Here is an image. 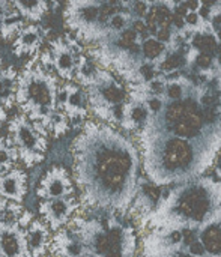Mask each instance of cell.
<instances>
[{"label": "cell", "instance_id": "obj_13", "mask_svg": "<svg viewBox=\"0 0 221 257\" xmlns=\"http://www.w3.org/2000/svg\"><path fill=\"white\" fill-rule=\"evenodd\" d=\"M42 42V32L38 24H26L14 41L15 56H29L38 53Z\"/></svg>", "mask_w": 221, "mask_h": 257}, {"label": "cell", "instance_id": "obj_15", "mask_svg": "<svg viewBox=\"0 0 221 257\" xmlns=\"http://www.w3.org/2000/svg\"><path fill=\"white\" fill-rule=\"evenodd\" d=\"M24 26H26L24 18L15 8L14 2L5 0V18H3V24L0 29V36L3 39H12L14 36L17 38V35L21 32Z\"/></svg>", "mask_w": 221, "mask_h": 257}, {"label": "cell", "instance_id": "obj_40", "mask_svg": "<svg viewBox=\"0 0 221 257\" xmlns=\"http://www.w3.org/2000/svg\"><path fill=\"white\" fill-rule=\"evenodd\" d=\"M193 241H194V233H193L191 230H185V232H184V242L188 244V245H191Z\"/></svg>", "mask_w": 221, "mask_h": 257}, {"label": "cell", "instance_id": "obj_14", "mask_svg": "<svg viewBox=\"0 0 221 257\" xmlns=\"http://www.w3.org/2000/svg\"><path fill=\"white\" fill-rule=\"evenodd\" d=\"M191 160V149L187 142L181 139H173L170 140L163 154V164L166 169H176L181 166H187Z\"/></svg>", "mask_w": 221, "mask_h": 257}, {"label": "cell", "instance_id": "obj_31", "mask_svg": "<svg viewBox=\"0 0 221 257\" xmlns=\"http://www.w3.org/2000/svg\"><path fill=\"white\" fill-rule=\"evenodd\" d=\"M208 209H209L208 202H203V203H200V205L193 211L191 217H193V218H196V220H202V218L205 217V214L208 212Z\"/></svg>", "mask_w": 221, "mask_h": 257}, {"label": "cell", "instance_id": "obj_6", "mask_svg": "<svg viewBox=\"0 0 221 257\" xmlns=\"http://www.w3.org/2000/svg\"><path fill=\"white\" fill-rule=\"evenodd\" d=\"M50 56L53 62V71L68 83L75 75L77 57L80 54V47L69 36H57L50 41Z\"/></svg>", "mask_w": 221, "mask_h": 257}, {"label": "cell", "instance_id": "obj_2", "mask_svg": "<svg viewBox=\"0 0 221 257\" xmlns=\"http://www.w3.org/2000/svg\"><path fill=\"white\" fill-rule=\"evenodd\" d=\"M57 89V77L44 68L38 53L17 77L15 102L30 122L42 126L47 133L53 113L59 110Z\"/></svg>", "mask_w": 221, "mask_h": 257}, {"label": "cell", "instance_id": "obj_43", "mask_svg": "<svg viewBox=\"0 0 221 257\" xmlns=\"http://www.w3.org/2000/svg\"><path fill=\"white\" fill-rule=\"evenodd\" d=\"M6 119H8V110L0 104V125H2Z\"/></svg>", "mask_w": 221, "mask_h": 257}, {"label": "cell", "instance_id": "obj_7", "mask_svg": "<svg viewBox=\"0 0 221 257\" xmlns=\"http://www.w3.org/2000/svg\"><path fill=\"white\" fill-rule=\"evenodd\" d=\"M78 202L74 196L54 199V200H44L39 206V214L42 215L45 226L53 230L59 232L65 224L72 220V214L77 211Z\"/></svg>", "mask_w": 221, "mask_h": 257}, {"label": "cell", "instance_id": "obj_19", "mask_svg": "<svg viewBox=\"0 0 221 257\" xmlns=\"http://www.w3.org/2000/svg\"><path fill=\"white\" fill-rule=\"evenodd\" d=\"M203 202H206V197H205L203 191L194 190V191H191V193L182 200V203H181V206H179V211H181L182 214L191 217L193 211H194L200 203H203Z\"/></svg>", "mask_w": 221, "mask_h": 257}, {"label": "cell", "instance_id": "obj_24", "mask_svg": "<svg viewBox=\"0 0 221 257\" xmlns=\"http://www.w3.org/2000/svg\"><path fill=\"white\" fill-rule=\"evenodd\" d=\"M118 44H119V47L130 50L133 45H136V44H137V33H136L133 29H127V30H124V32H122V35L119 36Z\"/></svg>", "mask_w": 221, "mask_h": 257}, {"label": "cell", "instance_id": "obj_44", "mask_svg": "<svg viewBox=\"0 0 221 257\" xmlns=\"http://www.w3.org/2000/svg\"><path fill=\"white\" fill-rule=\"evenodd\" d=\"M172 23H175L178 27H182V26H184V20H182V17H179L178 14H175V15H173V18H172Z\"/></svg>", "mask_w": 221, "mask_h": 257}, {"label": "cell", "instance_id": "obj_56", "mask_svg": "<svg viewBox=\"0 0 221 257\" xmlns=\"http://www.w3.org/2000/svg\"><path fill=\"white\" fill-rule=\"evenodd\" d=\"M220 39H221V33H220Z\"/></svg>", "mask_w": 221, "mask_h": 257}, {"label": "cell", "instance_id": "obj_27", "mask_svg": "<svg viewBox=\"0 0 221 257\" xmlns=\"http://www.w3.org/2000/svg\"><path fill=\"white\" fill-rule=\"evenodd\" d=\"M128 116H130L131 122H134V123H140V122H143V120L148 117V108H145V107H142V105L133 107V108L130 110Z\"/></svg>", "mask_w": 221, "mask_h": 257}, {"label": "cell", "instance_id": "obj_41", "mask_svg": "<svg viewBox=\"0 0 221 257\" xmlns=\"http://www.w3.org/2000/svg\"><path fill=\"white\" fill-rule=\"evenodd\" d=\"M203 117H205V120H206V122H214L215 114H214V111H212L211 108H205V111H203Z\"/></svg>", "mask_w": 221, "mask_h": 257}, {"label": "cell", "instance_id": "obj_12", "mask_svg": "<svg viewBox=\"0 0 221 257\" xmlns=\"http://www.w3.org/2000/svg\"><path fill=\"white\" fill-rule=\"evenodd\" d=\"M60 110L66 114V117L69 120V126L77 128L84 122V117H86L84 93L78 84L69 83V93H68L66 102L63 104V107Z\"/></svg>", "mask_w": 221, "mask_h": 257}, {"label": "cell", "instance_id": "obj_38", "mask_svg": "<svg viewBox=\"0 0 221 257\" xmlns=\"http://www.w3.org/2000/svg\"><path fill=\"white\" fill-rule=\"evenodd\" d=\"M190 253H191V254H194V256H202V254L205 253V248H203V245H202V244H199V242H193V244L190 245Z\"/></svg>", "mask_w": 221, "mask_h": 257}, {"label": "cell", "instance_id": "obj_10", "mask_svg": "<svg viewBox=\"0 0 221 257\" xmlns=\"http://www.w3.org/2000/svg\"><path fill=\"white\" fill-rule=\"evenodd\" d=\"M27 175L21 169H12L0 176V197L20 205L27 191Z\"/></svg>", "mask_w": 221, "mask_h": 257}, {"label": "cell", "instance_id": "obj_48", "mask_svg": "<svg viewBox=\"0 0 221 257\" xmlns=\"http://www.w3.org/2000/svg\"><path fill=\"white\" fill-rule=\"evenodd\" d=\"M197 6H199V3L197 2H188L187 5H185V8H188V9H197Z\"/></svg>", "mask_w": 221, "mask_h": 257}, {"label": "cell", "instance_id": "obj_21", "mask_svg": "<svg viewBox=\"0 0 221 257\" xmlns=\"http://www.w3.org/2000/svg\"><path fill=\"white\" fill-rule=\"evenodd\" d=\"M203 244L208 251L214 254L221 253V229L218 227H209L203 235H202Z\"/></svg>", "mask_w": 221, "mask_h": 257}, {"label": "cell", "instance_id": "obj_46", "mask_svg": "<svg viewBox=\"0 0 221 257\" xmlns=\"http://www.w3.org/2000/svg\"><path fill=\"white\" fill-rule=\"evenodd\" d=\"M181 238H182L181 232H173V233H172V236H170L172 242H179V241H181Z\"/></svg>", "mask_w": 221, "mask_h": 257}, {"label": "cell", "instance_id": "obj_23", "mask_svg": "<svg viewBox=\"0 0 221 257\" xmlns=\"http://www.w3.org/2000/svg\"><path fill=\"white\" fill-rule=\"evenodd\" d=\"M184 102H175V104H172L169 108H167V111H166V120H167V123H172V125H175L178 120H181L182 117H184Z\"/></svg>", "mask_w": 221, "mask_h": 257}, {"label": "cell", "instance_id": "obj_39", "mask_svg": "<svg viewBox=\"0 0 221 257\" xmlns=\"http://www.w3.org/2000/svg\"><path fill=\"white\" fill-rule=\"evenodd\" d=\"M151 90H152V93H163L164 92V84L161 81H152L151 83Z\"/></svg>", "mask_w": 221, "mask_h": 257}, {"label": "cell", "instance_id": "obj_57", "mask_svg": "<svg viewBox=\"0 0 221 257\" xmlns=\"http://www.w3.org/2000/svg\"><path fill=\"white\" fill-rule=\"evenodd\" d=\"M0 257H2V256H0Z\"/></svg>", "mask_w": 221, "mask_h": 257}, {"label": "cell", "instance_id": "obj_3", "mask_svg": "<svg viewBox=\"0 0 221 257\" xmlns=\"http://www.w3.org/2000/svg\"><path fill=\"white\" fill-rule=\"evenodd\" d=\"M48 133L30 122L24 114H17L9 120L8 125V140L17 149L18 158L24 163L27 169L39 164L48 148Z\"/></svg>", "mask_w": 221, "mask_h": 257}, {"label": "cell", "instance_id": "obj_18", "mask_svg": "<svg viewBox=\"0 0 221 257\" xmlns=\"http://www.w3.org/2000/svg\"><path fill=\"white\" fill-rule=\"evenodd\" d=\"M18 154L8 137H0V176L12 170V166L17 163Z\"/></svg>", "mask_w": 221, "mask_h": 257}, {"label": "cell", "instance_id": "obj_11", "mask_svg": "<svg viewBox=\"0 0 221 257\" xmlns=\"http://www.w3.org/2000/svg\"><path fill=\"white\" fill-rule=\"evenodd\" d=\"M89 87V99L93 105L102 101L107 105H121L125 99V92L115 81H102V74L96 77V80L87 86Z\"/></svg>", "mask_w": 221, "mask_h": 257}, {"label": "cell", "instance_id": "obj_9", "mask_svg": "<svg viewBox=\"0 0 221 257\" xmlns=\"http://www.w3.org/2000/svg\"><path fill=\"white\" fill-rule=\"evenodd\" d=\"M51 241L53 238L45 223L39 220H32V223L26 229L27 257H44L51 247Z\"/></svg>", "mask_w": 221, "mask_h": 257}, {"label": "cell", "instance_id": "obj_35", "mask_svg": "<svg viewBox=\"0 0 221 257\" xmlns=\"http://www.w3.org/2000/svg\"><path fill=\"white\" fill-rule=\"evenodd\" d=\"M167 95H169L170 98H173V99L181 98V95H182V89H181V86H178V84H170V86H169V89H167Z\"/></svg>", "mask_w": 221, "mask_h": 257}, {"label": "cell", "instance_id": "obj_1", "mask_svg": "<svg viewBox=\"0 0 221 257\" xmlns=\"http://www.w3.org/2000/svg\"><path fill=\"white\" fill-rule=\"evenodd\" d=\"M71 152L83 205L107 206L127 200L136 175V157L122 137L89 122L74 140Z\"/></svg>", "mask_w": 221, "mask_h": 257}, {"label": "cell", "instance_id": "obj_4", "mask_svg": "<svg viewBox=\"0 0 221 257\" xmlns=\"http://www.w3.org/2000/svg\"><path fill=\"white\" fill-rule=\"evenodd\" d=\"M99 5L96 2H69L66 5L63 12L65 23L78 39L89 41L102 27L98 21Z\"/></svg>", "mask_w": 221, "mask_h": 257}, {"label": "cell", "instance_id": "obj_20", "mask_svg": "<svg viewBox=\"0 0 221 257\" xmlns=\"http://www.w3.org/2000/svg\"><path fill=\"white\" fill-rule=\"evenodd\" d=\"M68 130H69V120L66 114L62 110H56L50 119L48 131H51L56 137H59V136H63Z\"/></svg>", "mask_w": 221, "mask_h": 257}, {"label": "cell", "instance_id": "obj_30", "mask_svg": "<svg viewBox=\"0 0 221 257\" xmlns=\"http://www.w3.org/2000/svg\"><path fill=\"white\" fill-rule=\"evenodd\" d=\"M143 191H145V194L155 203V202H158V199H160V196H161V191H160V188L158 187H152V185H145L143 187Z\"/></svg>", "mask_w": 221, "mask_h": 257}, {"label": "cell", "instance_id": "obj_49", "mask_svg": "<svg viewBox=\"0 0 221 257\" xmlns=\"http://www.w3.org/2000/svg\"><path fill=\"white\" fill-rule=\"evenodd\" d=\"M200 14H202V15H203V17H206V15H208V9H206V8H203V9H202V12H200Z\"/></svg>", "mask_w": 221, "mask_h": 257}, {"label": "cell", "instance_id": "obj_22", "mask_svg": "<svg viewBox=\"0 0 221 257\" xmlns=\"http://www.w3.org/2000/svg\"><path fill=\"white\" fill-rule=\"evenodd\" d=\"M142 51L148 59H157L164 51V45L154 38H148V39H143Z\"/></svg>", "mask_w": 221, "mask_h": 257}, {"label": "cell", "instance_id": "obj_51", "mask_svg": "<svg viewBox=\"0 0 221 257\" xmlns=\"http://www.w3.org/2000/svg\"><path fill=\"white\" fill-rule=\"evenodd\" d=\"M217 23H221V17H217V20H215Z\"/></svg>", "mask_w": 221, "mask_h": 257}, {"label": "cell", "instance_id": "obj_17", "mask_svg": "<svg viewBox=\"0 0 221 257\" xmlns=\"http://www.w3.org/2000/svg\"><path fill=\"white\" fill-rule=\"evenodd\" d=\"M18 74L12 66L6 68L0 74V104L9 110L15 102V87Z\"/></svg>", "mask_w": 221, "mask_h": 257}, {"label": "cell", "instance_id": "obj_33", "mask_svg": "<svg viewBox=\"0 0 221 257\" xmlns=\"http://www.w3.org/2000/svg\"><path fill=\"white\" fill-rule=\"evenodd\" d=\"M146 107H148V110H149V111H152V113H157V111H160V110H161V107H163V102H161V99H158V98L155 96V98H151V99H148V104H146Z\"/></svg>", "mask_w": 221, "mask_h": 257}, {"label": "cell", "instance_id": "obj_53", "mask_svg": "<svg viewBox=\"0 0 221 257\" xmlns=\"http://www.w3.org/2000/svg\"><path fill=\"white\" fill-rule=\"evenodd\" d=\"M220 62H221V50H220Z\"/></svg>", "mask_w": 221, "mask_h": 257}, {"label": "cell", "instance_id": "obj_29", "mask_svg": "<svg viewBox=\"0 0 221 257\" xmlns=\"http://www.w3.org/2000/svg\"><path fill=\"white\" fill-rule=\"evenodd\" d=\"M181 65H182V56L173 54V56H170V57H167V59L164 60L163 69H164V71H173V69H176V68L181 66Z\"/></svg>", "mask_w": 221, "mask_h": 257}, {"label": "cell", "instance_id": "obj_45", "mask_svg": "<svg viewBox=\"0 0 221 257\" xmlns=\"http://www.w3.org/2000/svg\"><path fill=\"white\" fill-rule=\"evenodd\" d=\"M3 18H5V0H0V29L3 24Z\"/></svg>", "mask_w": 221, "mask_h": 257}, {"label": "cell", "instance_id": "obj_37", "mask_svg": "<svg viewBox=\"0 0 221 257\" xmlns=\"http://www.w3.org/2000/svg\"><path fill=\"white\" fill-rule=\"evenodd\" d=\"M197 63H199V66L200 68H209V65H211V56L209 54H200L199 56V59H197Z\"/></svg>", "mask_w": 221, "mask_h": 257}, {"label": "cell", "instance_id": "obj_54", "mask_svg": "<svg viewBox=\"0 0 221 257\" xmlns=\"http://www.w3.org/2000/svg\"><path fill=\"white\" fill-rule=\"evenodd\" d=\"M176 257H188V256H176Z\"/></svg>", "mask_w": 221, "mask_h": 257}, {"label": "cell", "instance_id": "obj_25", "mask_svg": "<svg viewBox=\"0 0 221 257\" xmlns=\"http://www.w3.org/2000/svg\"><path fill=\"white\" fill-rule=\"evenodd\" d=\"M175 133L179 137H193L196 134V131L191 128V125L185 120V117H182L181 120H178L175 123Z\"/></svg>", "mask_w": 221, "mask_h": 257}, {"label": "cell", "instance_id": "obj_8", "mask_svg": "<svg viewBox=\"0 0 221 257\" xmlns=\"http://www.w3.org/2000/svg\"><path fill=\"white\" fill-rule=\"evenodd\" d=\"M38 196L44 200H54L74 196V184L63 167H51L38 187Z\"/></svg>", "mask_w": 221, "mask_h": 257}, {"label": "cell", "instance_id": "obj_36", "mask_svg": "<svg viewBox=\"0 0 221 257\" xmlns=\"http://www.w3.org/2000/svg\"><path fill=\"white\" fill-rule=\"evenodd\" d=\"M155 36H157V41L163 44V42H166V41L170 39V30L169 29H158L157 33H155Z\"/></svg>", "mask_w": 221, "mask_h": 257}, {"label": "cell", "instance_id": "obj_52", "mask_svg": "<svg viewBox=\"0 0 221 257\" xmlns=\"http://www.w3.org/2000/svg\"><path fill=\"white\" fill-rule=\"evenodd\" d=\"M2 71H3V68H2V60H0V74H2Z\"/></svg>", "mask_w": 221, "mask_h": 257}, {"label": "cell", "instance_id": "obj_50", "mask_svg": "<svg viewBox=\"0 0 221 257\" xmlns=\"http://www.w3.org/2000/svg\"><path fill=\"white\" fill-rule=\"evenodd\" d=\"M77 257H92V256H90V254H89L87 251H84L83 254H80V256H77Z\"/></svg>", "mask_w": 221, "mask_h": 257}, {"label": "cell", "instance_id": "obj_55", "mask_svg": "<svg viewBox=\"0 0 221 257\" xmlns=\"http://www.w3.org/2000/svg\"><path fill=\"white\" fill-rule=\"evenodd\" d=\"M220 167H221V158H220Z\"/></svg>", "mask_w": 221, "mask_h": 257}, {"label": "cell", "instance_id": "obj_26", "mask_svg": "<svg viewBox=\"0 0 221 257\" xmlns=\"http://www.w3.org/2000/svg\"><path fill=\"white\" fill-rule=\"evenodd\" d=\"M194 45L200 50H205V51H212L215 48V41L212 36L209 35H205V36H197L194 39Z\"/></svg>", "mask_w": 221, "mask_h": 257}, {"label": "cell", "instance_id": "obj_34", "mask_svg": "<svg viewBox=\"0 0 221 257\" xmlns=\"http://www.w3.org/2000/svg\"><path fill=\"white\" fill-rule=\"evenodd\" d=\"M140 74H142V77L145 78V80H152L154 78V75H155V71H154V68L151 66V65H142L140 66Z\"/></svg>", "mask_w": 221, "mask_h": 257}, {"label": "cell", "instance_id": "obj_5", "mask_svg": "<svg viewBox=\"0 0 221 257\" xmlns=\"http://www.w3.org/2000/svg\"><path fill=\"white\" fill-rule=\"evenodd\" d=\"M32 220V215L26 211L17 221L0 220V256L27 257L26 229Z\"/></svg>", "mask_w": 221, "mask_h": 257}, {"label": "cell", "instance_id": "obj_42", "mask_svg": "<svg viewBox=\"0 0 221 257\" xmlns=\"http://www.w3.org/2000/svg\"><path fill=\"white\" fill-rule=\"evenodd\" d=\"M202 102L205 104V105H212V104H215V98L214 96H211V95H205L203 98H202Z\"/></svg>", "mask_w": 221, "mask_h": 257}, {"label": "cell", "instance_id": "obj_32", "mask_svg": "<svg viewBox=\"0 0 221 257\" xmlns=\"http://www.w3.org/2000/svg\"><path fill=\"white\" fill-rule=\"evenodd\" d=\"M133 9H134V12L142 18V17H146V14L149 12V5L145 3V2H136V3L133 5Z\"/></svg>", "mask_w": 221, "mask_h": 257}, {"label": "cell", "instance_id": "obj_16", "mask_svg": "<svg viewBox=\"0 0 221 257\" xmlns=\"http://www.w3.org/2000/svg\"><path fill=\"white\" fill-rule=\"evenodd\" d=\"M14 5L23 18L32 21L33 24L41 21L50 11V2L44 0H14Z\"/></svg>", "mask_w": 221, "mask_h": 257}, {"label": "cell", "instance_id": "obj_47", "mask_svg": "<svg viewBox=\"0 0 221 257\" xmlns=\"http://www.w3.org/2000/svg\"><path fill=\"white\" fill-rule=\"evenodd\" d=\"M187 21H188L190 24L196 23V21H197V15H196V14H188V15H187Z\"/></svg>", "mask_w": 221, "mask_h": 257}, {"label": "cell", "instance_id": "obj_28", "mask_svg": "<svg viewBox=\"0 0 221 257\" xmlns=\"http://www.w3.org/2000/svg\"><path fill=\"white\" fill-rule=\"evenodd\" d=\"M108 26L113 29V30H116V32H121V30H124L125 29V26H127V18H125V15L124 14H115L112 18H110V21H108Z\"/></svg>", "mask_w": 221, "mask_h": 257}]
</instances>
